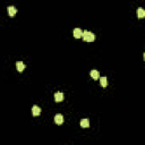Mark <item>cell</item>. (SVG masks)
Wrapping results in <instances>:
<instances>
[{"label": "cell", "instance_id": "obj_1", "mask_svg": "<svg viewBox=\"0 0 145 145\" xmlns=\"http://www.w3.org/2000/svg\"><path fill=\"white\" fill-rule=\"evenodd\" d=\"M83 39H84V41H86V42H92V41L95 40V35L92 33V32L84 31V32H83Z\"/></svg>", "mask_w": 145, "mask_h": 145}, {"label": "cell", "instance_id": "obj_2", "mask_svg": "<svg viewBox=\"0 0 145 145\" xmlns=\"http://www.w3.org/2000/svg\"><path fill=\"white\" fill-rule=\"evenodd\" d=\"M54 122H56L57 125H61L62 122H64V116L58 113V115L54 116Z\"/></svg>", "mask_w": 145, "mask_h": 145}, {"label": "cell", "instance_id": "obj_3", "mask_svg": "<svg viewBox=\"0 0 145 145\" xmlns=\"http://www.w3.org/2000/svg\"><path fill=\"white\" fill-rule=\"evenodd\" d=\"M54 101L58 102V103L61 101H64V94L61 92H57L56 94H54Z\"/></svg>", "mask_w": 145, "mask_h": 145}, {"label": "cell", "instance_id": "obj_4", "mask_svg": "<svg viewBox=\"0 0 145 145\" xmlns=\"http://www.w3.org/2000/svg\"><path fill=\"white\" fill-rule=\"evenodd\" d=\"M83 32H84V31H82L81 28H75V30H74V36H75V39L83 38Z\"/></svg>", "mask_w": 145, "mask_h": 145}, {"label": "cell", "instance_id": "obj_5", "mask_svg": "<svg viewBox=\"0 0 145 145\" xmlns=\"http://www.w3.org/2000/svg\"><path fill=\"white\" fill-rule=\"evenodd\" d=\"M7 10H8V15L11 16V17H13V16H15L16 13H17V9H16L14 6H9V7L7 8Z\"/></svg>", "mask_w": 145, "mask_h": 145}, {"label": "cell", "instance_id": "obj_6", "mask_svg": "<svg viewBox=\"0 0 145 145\" xmlns=\"http://www.w3.org/2000/svg\"><path fill=\"white\" fill-rule=\"evenodd\" d=\"M16 68H17V70L19 71V73H22V71L25 69V65H24L22 61H17V62H16Z\"/></svg>", "mask_w": 145, "mask_h": 145}, {"label": "cell", "instance_id": "obj_7", "mask_svg": "<svg viewBox=\"0 0 145 145\" xmlns=\"http://www.w3.org/2000/svg\"><path fill=\"white\" fill-rule=\"evenodd\" d=\"M32 113H33L34 117H36V116H39L41 113V109L38 105H33V108H32Z\"/></svg>", "mask_w": 145, "mask_h": 145}, {"label": "cell", "instance_id": "obj_8", "mask_svg": "<svg viewBox=\"0 0 145 145\" xmlns=\"http://www.w3.org/2000/svg\"><path fill=\"white\" fill-rule=\"evenodd\" d=\"M81 127L82 128H87V127H90V121H89V119H82L81 120Z\"/></svg>", "mask_w": 145, "mask_h": 145}, {"label": "cell", "instance_id": "obj_9", "mask_svg": "<svg viewBox=\"0 0 145 145\" xmlns=\"http://www.w3.org/2000/svg\"><path fill=\"white\" fill-rule=\"evenodd\" d=\"M90 75H91V77L93 79H99V71L95 70V69H93V70L90 71Z\"/></svg>", "mask_w": 145, "mask_h": 145}, {"label": "cell", "instance_id": "obj_10", "mask_svg": "<svg viewBox=\"0 0 145 145\" xmlns=\"http://www.w3.org/2000/svg\"><path fill=\"white\" fill-rule=\"evenodd\" d=\"M137 17L138 18H144L145 17V9H143V8H138L137 9Z\"/></svg>", "mask_w": 145, "mask_h": 145}, {"label": "cell", "instance_id": "obj_11", "mask_svg": "<svg viewBox=\"0 0 145 145\" xmlns=\"http://www.w3.org/2000/svg\"><path fill=\"white\" fill-rule=\"evenodd\" d=\"M100 83H101V85L103 87H105L108 85V83H107V77L105 76H103V77H100Z\"/></svg>", "mask_w": 145, "mask_h": 145}, {"label": "cell", "instance_id": "obj_12", "mask_svg": "<svg viewBox=\"0 0 145 145\" xmlns=\"http://www.w3.org/2000/svg\"><path fill=\"white\" fill-rule=\"evenodd\" d=\"M143 57H144V60H145V52H144V56H143Z\"/></svg>", "mask_w": 145, "mask_h": 145}]
</instances>
